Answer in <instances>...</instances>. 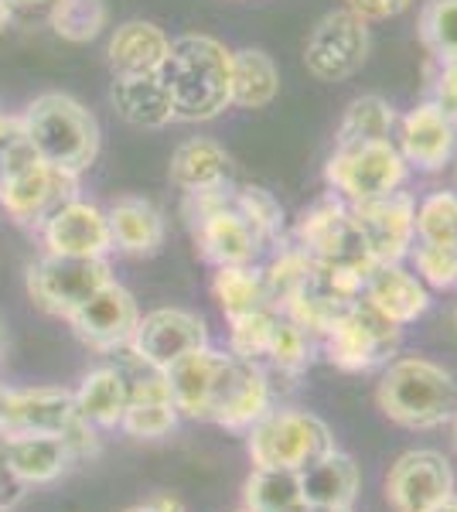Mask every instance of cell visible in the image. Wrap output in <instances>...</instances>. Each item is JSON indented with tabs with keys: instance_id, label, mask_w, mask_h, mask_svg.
<instances>
[{
	"instance_id": "29",
	"label": "cell",
	"mask_w": 457,
	"mask_h": 512,
	"mask_svg": "<svg viewBox=\"0 0 457 512\" xmlns=\"http://www.w3.org/2000/svg\"><path fill=\"white\" fill-rule=\"evenodd\" d=\"M76 396V414L96 431H113L120 427L123 410H127V373L120 366H99L82 376Z\"/></svg>"
},
{
	"instance_id": "19",
	"label": "cell",
	"mask_w": 457,
	"mask_h": 512,
	"mask_svg": "<svg viewBox=\"0 0 457 512\" xmlns=\"http://www.w3.org/2000/svg\"><path fill=\"white\" fill-rule=\"evenodd\" d=\"M396 130H400L396 147H400L406 168L417 171V175H437V171H444L454 161L457 127L430 99H423L406 117H400Z\"/></svg>"
},
{
	"instance_id": "36",
	"label": "cell",
	"mask_w": 457,
	"mask_h": 512,
	"mask_svg": "<svg viewBox=\"0 0 457 512\" xmlns=\"http://www.w3.org/2000/svg\"><path fill=\"white\" fill-rule=\"evenodd\" d=\"M232 205L239 209L253 233L260 236V243L273 250L280 239L287 236V212L277 202V195L263 185H232Z\"/></svg>"
},
{
	"instance_id": "55",
	"label": "cell",
	"mask_w": 457,
	"mask_h": 512,
	"mask_svg": "<svg viewBox=\"0 0 457 512\" xmlns=\"http://www.w3.org/2000/svg\"><path fill=\"white\" fill-rule=\"evenodd\" d=\"M239 512H249V509H239Z\"/></svg>"
},
{
	"instance_id": "15",
	"label": "cell",
	"mask_w": 457,
	"mask_h": 512,
	"mask_svg": "<svg viewBox=\"0 0 457 512\" xmlns=\"http://www.w3.org/2000/svg\"><path fill=\"white\" fill-rule=\"evenodd\" d=\"M65 321H69L79 342L89 345L93 352H123L134 342L140 308L127 287L110 280L86 304H79Z\"/></svg>"
},
{
	"instance_id": "4",
	"label": "cell",
	"mask_w": 457,
	"mask_h": 512,
	"mask_svg": "<svg viewBox=\"0 0 457 512\" xmlns=\"http://www.w3.org/2000/svg\"><path fill=\"white\" fill-rule=\"evenodd\" d=\"M181 216L195 239V250L212 267H253L267 253L253 226L232 205V181L209 192H188L181 202Z\"/></svg>"
},
{
	"instance_id": "51",
	"label": "cell",
	"mask_w": 457,
	"mask_h": 512,
	"mask_svg": "<svg viewBox=\"0 0 457 512\" xmlns=\"http://www.w3.org/2000/svg\"><path fill=\"white\" fill-rule=\"evenodd\" d=\"M7 396H11V390L0 383V424H4V414H7Z\"/></svg>"
},
{
	"instance_id": "25",
	"label": "cell",
	"mask_w": 457,
	"mask_h": 512,
	"mask_svg": "<svg viewBox=\"0 0 457 512\" xmlns=\"http://www.w3.org/2000/svg\"><path fill=\"white\" fill-rule=\"evenodd\" d=\"M106 222H110L113 250L127 256H154L161 253L164 239H168V222L164 212L157 209L151 198L123 195L106 209Z\"/></svg>"
},
{
	"instance_id": "37",
	"label": "cell",
	"mask_w": 457,
	"mask_h": 512,
	"mask_svg": "<svg viewBox=\"0 0 457 512\" xmlns=\"http://www.w3.org/2000/svg\"><path fill=\"white\" fill-rule=\"evenodd\" d=\"M48 24L62 41L86 45V41H96L106 31L110 7H106V0H58L48 11Z\"/></svg>"
},
{
	"instance_id": "18",
	"label": "cell",
	"mask_w": 457,
	"mask_h": 512,
	"mask_svg": "<svg viewBox=\"0 0 457 512\" xmlns=\"http://www.w3.org/2000/svg\"><path fill=\"white\" fill-rule=\"evenodd\" d=\"M45 253L58 256H110L113 236L106 209L86 202V198L72 195L38 226Z\"/></svg>"
},
{
	"instance_id": "13",
	"label": "cell",
	"mask_w": 457,
	"mask_h": 512,
	"mask_svg": "<svg viewBox=\"0 0 457 512\" xmlns=\"http://www.w3.org/2000/svg\"><path fill=\"white\" fill-rule=\"evenodd\" d=\"M120 369L127 373V410H123L120 431L137 437V441H161V437H168L178 427L181 414L171 400L164 369L147 366L134 352L120 362Z\"/></svg>"
},
{
	"instance_id": "28",
	"label": "cell",
	"mask_w": 457,
	"mask_h": 512,
	"mask_svg": "<svg viewBox=\"0 0 457 512\" xmlns=\"http://www.w3.org/2000/svg\"><path fill=\"white\" fill-rule=\"evenodd\" d=\"M301 492L307 506H338L352 509L355 495H359L362 472L352 461V454L331 448L321 458H314L311 465H304L301 472Z\"/></svg>"
},
{
	"instance_id": "26",
	"label": "cell",
	"mask_w": 457,
	"mask_h": 512,
	"mask_svg": "<svg viewBox=\"0 0 457 512\" xmlns=\"http://www.w3.org/2000/svg\"><path fill=\"white\" fill-rule=\"evenodd\" d=\"M168 178L178 192H209L232 181V158L229 151L212 137H191L174 147Z\"/></svg>"
},
{
	"instance_id": "10",
	"label": "cell",
	"mask_w": 457,
	"mask_h": 512,
	"mask_svg": "<svg viewBox=\"0 0 457 512\" xmlns=\"http://www.w3.org/2000/svg\"><path fill=\"white\" fill-rule=\"evenodd\" d=\"M372 52V31L348 7L328 11L304 41V69L318 82H345L359 76Z\"/></svg>"
},
{
	"instance_id": "42",
	"label": "cell",
	"mask_w": 457,
	"mask_h": 512,
	"mask_svg": "<svg viewBox=\"0 0 457 512\" xmlns=\"http://www.w3.org/2000/svg\"><path fill=\"white\" fill-rule=\"evenodd\" d=\"M427 99L457 127V62H434Z\"/></svg>"
},
{
	"instance_id": "31",
	"label": "cell",
	"mask_w": 457,
	"mask_h": 512,
	"mask_svg": "<svg viewBox=\"0 0 457 512\" xmlns=\"http://www.w3.org/2000/svg\"><path fill=\"white\" fill-rule=\"evenodd\" d=\"M314 352H318V338H311L287 315H277L273 332H270L267 355H263L260 366L267 369L270 379L280 376V379H287V386H294L297 379L307 373V366L314 362Z\"/></svg>"
},
{
	"instance_id": "43",
	"label": "cell",
	"mask_w": 457,
	"mask_h": 512,
	"mask_svg": "<svg viewBox=\"0 0 457 512\" xmlns=\"http://www.w3.org/2000/svg\"><path fill=\"white\" fill-rule=\"evenodd\" d=\"M413 0H345V7L362 18L365 24H379V21H393L403 11H410Z\"/></svg>"
},
{
	"instance_id": "54",
	"label": "cell",
	"mask_w": 457,
	"mask_h": 512,
	"mask_svg": "<svg viewBox=\"0 0 457 512\" xmlns=\"http://www.w3.org/2000/svg\"><path fill=\"white\" fill-rule=\"evenodd\" d=\"M454 328H457V304H454Z\"/></svg>"
},
{
	"instance_id": "50",
	"label": "cell",
	"mask_w": 457,
	"mask_h": 512,
	"mask_svg": "<svg viewBox=\"0 0 457 512\" xmlns=\"http://www.w3.org/2000/svg\"><path fill=\"white\" fill-rule=\"evenodd\" d=\"M430 512H457V495H451V499H444L440 506H434Z\"/></svg>"
},
{
	"instance_id": "53",
	"label": "cell",
	"mask_w": 457,
	"mask_h": 512,
	"mask_svg": "<svg viewBox=\"0 0 457 512\" xmlns=\"http://www.w3.org/2000/svg\"><path fill=\"white\" fill-rule=\"evenodd\" d=\"M454 444H457V417H454Z\"/></svg>"
},
{
	"instance_id": "44",
	"label": "cell",
	"mask_w": 457,
	"mask_h": 512,
	"mask_svg": "<svg viewBox=\"0 0 457 512\" xmlns=\"http://www.w3.org/2000/svg\"><path fill=\"white\" fill-rule=\"evenodd\" d=\"M21 492H24V482L4 465V458H0V509L14 506V502L21 499Z\"/></svg>"
},
{
	"instance_id": "8",
	"label": "cell",
	"mask_w": 457,
	"mask_h": 512,
	"mask_svg": "<svg viewBox=\"0 0 457 512\" xmlns=\"http://www.w3.org/2000/svg\"><path fill=\"white\" fill-rule=\"evenodd\" d=\"M400 342H403L400 325L382 318L365 301H355L338 315L331 332L318 342V349L342 373H372V369L386 366L389 359H396Z\"/></svg>"
},
{
	"instance_id": "21",
	"label": "cell",
	"mask_w": 457,
	"mask_h": 512,
	"mask_svg": "<svg viewBox=\"0 0 457 512\" xmlns=\"http://www.w3.org/2000/svg\"><path fill=\"white\" fill-rule=\"evenodd\" d=\"M362 301L393 325H413L430 311V291L406 263H376L365 280Z\"/></svg>"
},
{
	"instance_id": "9",
	"label": "cell",
	"mask_w": 457,
	"mask_h": 512,
	"mask_svg": "<svg viewBox=\"0 0 457 512\" xmlns=\"http://www.w3.org/2000/svg\"><path fill=\"white\" fill-rule=\"evenodd\" d=\"M113 280L106 256H58L45 253L28 267L24 287L38 311L52 318H69L79 304H86L99 287Z\"/></svg>"
},
{
	"instance_id": "47",
	"label": "cell",
	"mask_w": 457,
	"mask_h": 512,
	"mask_svg": "<svg viewBox=\"0 0 457 512\" xmlns=\"http://www.w3.org/2000/svg\"><path fill=\"white\" fill-rule=\"evenodd\" d=\"M18 137H21V123L14 117H4V113H0V154H4Z\"/></svg>"
},
{
	"instance_id": "40",
	"label": "cell",
	"mask_w": 457,
	"mask_h": 512,
	"mask_svg": "<svg viewBox=\"0 0 457 512\" xmlns=\"http://www.w3.org/2000/svg\"><path fill=\"white\" fill-rule=\"evenodd\" d=\"M277 315L280 311L260 308V311H249V315L229 318V352L236 355V359H246V362H256V366H260L263 355H267L270 332H273Z\"/></svg>"
},
{
	"instance_id": "6",
	"label": "cell",
	"mask_w": 457,
	"mask_h": 512,
	"mask_svg": "<svg viewBox=\"0 0 457 512\" xmlns=\"http://www.w3.org/2000/svg\"><path fill=\"white\" fill-rule=\"evenodd\" d=\"M410 175L413 171L406 168L396 140L335 144V151L324 161V185L348 205L400 192V188H406Z\"/></svg>"
},
{
	"instance_id": "48",
	"label": "cell",
	"mask_w": 457,
	"mask_h": 512,
	"mask_svg": "<svg viewBox=\"0 0 457 512\" xmlns=\"http://www.w3.org/2000/svg\"><path fill=\"white\" fill-rule=\"evenodd\" d=\"M14 21V11L7 7V0H0V31H7V24Z\"/></svg>"
},
{
	"instance_id": "39",
	"label": "cell",
	"mask_w": 457,
	"mask_h": 512,
	"mask_svg": "<svg viewBox=\"0 0 457 512\" xmlns=\"http://www.w3.org/2000/svg\"><path fill=\"white\" fill-rule=\"evenodd\" d=\"M406 263L423 280L427 291H457V243H423V239H417Z\"/></svg>"
},
{
	"instance_id": "30",
	"label": "cell",
	"mask_w": 457,
	"mask_h": 512,
	"mask_svg": "<svg viewBox=\"0 0 457 512\" xmlns=\"http://www.w3.org/2000/svg\"><path fill=\"white\" fill-rule=\"evenodd\" d=\"M280 96V69L263 48L232 52V106L239 110H267Z\"/></svg>"
},
{
	"instance_id": "12",
	"label": "cell",
	"mask_w": 457,
	"mask_h": 512,
	"mask_svg": "<svg viewBox=\"0 0 457 512\" xmlns=\"http://www.w3.org/2000/svg\"><path fill=\"white\" fill-rule=\"evenodd\" d=\"M232 369H236V355L219 352L212 345L181 355L174 366L164 369L178 414L191 420H209L212 424V414L219 407L222 393H226Z\"/></svg>"
},
{
	"instance_id": "38",
	"label": "cell",
	"mask_w": 457,
	"mask_h": 512,
	"mask_svg": "<svg viewBox=\"0 0 457 512\" xmlns=\"http://www.w3.org/2000/svg\"><path fill=\"white\" fill-rule=\"evenodd\" d=\"M417 35L434 62H457V0H423Z\"/></svg>"
},
{
	"instance_id": "41",
	"label": "cell",
	"mask_w": 457,
	"mask_h": 512,
	"mask_svg": "<svg viewBox=\"0 0 457 512\" xmlns=\"http://www.w3.org/2000/svg\"><path fill=\"white\" fill-rule=\"evenodd\" d=\"M417 239L423 243H457V192L440 188L417 202Z\"/></svg>"
},
{
	"instance_id": "27",
	"label": "cell",
	"mask_w": 457,
	"mask_h": 512,
	"mask_svg": "<svg viewBox=\"0 0 457 512\" xmlns=\"http://www.w3.org/2000/svg\"><path fill=\"white\" fill-rule=\"evenodd\" d=\"M110 99H113L116 113H120L130 127L161 130L178 120L174 117L171 89L161 72H151V76H116Z\"/></svg>"
},
{
	"instance_id": "7",
	"label": "cell",
	"mask_w": 457,
	"mask_h": 512,
	"mask_svg": "<svg viewBox=\"0 0 457 512\" xmlns=\"http://www.w3.org/2000/svg\"><path fill=\"white\" fill-rule=\"evenodd\" d=\"M246 451L253 468H287V472H301L324 451L338 448L331 427L321 417L307 414L297 407L267 410L253 427L246 431Z\"/></svg>"
},
{
	"instance_id": "11",
	"label": "cell",
	"mask_w": 457,
	"mask_h": 512,
	"mask_svg": "<svg viewBox=\"0 0 457 512\" xmlns=\"http://www.w3.org/2000/svg\"><path fill=\"white\" fill-rule=\"evenodd\" d=\"M355 233L372 263H406L417 243V198L410 192H389L369 202L348 205Z\"/></svg>"
},
{
	"instance_id": "3",
	"label": "cell",
	"mask_w": 457,
	"mask_h": 512,
	"mask_svg": "<svg viewBox=\"0 0 457 512\" xmlns=\"http://www.w3.org/2000/svg\"><path fill=\"white\" fill-rule=\"evenodd\" d=\"M18 123L31 151L65 175H86L99 158V123L79 99L45 93L31 99Z\"/></svg>"
},
{
	"instance_id": "17",
	"label": "cell",
	"mask_w": 457,
	"mask_h": 512,
	"mask_svg": "<svg viewBox=\"0 0 457 512\" xmlns=\"http://www.w3.org/2000/svg\"><path fill=\"white\" fill-rule=\"evenodd\" d=\"M205 345H209V328H205V321L195 311L157 308L151 315H140L130 352L140 362H147V366L168 369L181 355L205 349Z\"/></svg>"
},
{
	"instance_id": "16",
	"label": "cell",
	"mask_w": 457,
	"mask_h": 512,
	"mask_svg": "<svg viewBox=\"0 0 457 512\" xmlns=\"http://www.w3.org/2000/svg\"><path fill=\"white\" fill-rule=\"evenodd\" d=\"M454 468L434 448L406 451L386 475V499L396 512H430L454 495Z\"/></svg>"
},
{
	"instance_id": "22",
	"label": "cell",
	"mask_w": 457,
	"mask_h": 512,
	"mask_svg": "<svg viewBox=\"0 0 457 512\" xmlns=\"http://www.w3.org/2000/svg\"><path fill=\"white\" fill-rule=\"evenodd\" d=\"M171 52V38L161 24L134 18L123 21L120 28L110 35V45H106V62L116 76H151V72H161L164 62H168Z\"/></svg>"
},
{
	"instance_id": "20",
	"label": "cell",
	"mask_w": 457,
	"mask_h": 512,
	"mask_svg": "<svg viewBox=\"0 0 457 512\" xmlns=\"http://www.w3.org/2000/svg\"><path fill=\"white\" fill-rule=\"evenodd\" d=\"M82 424L76 414V396L62 386H35V390H11L0 434H45L69 437Z\"/></svg>"
},
{
	"instance_id": "1",
	"label": "cell",
	"mask_w": 457,
	"mask_h": 512,
	"mask_svg": "<svg viewBox=\"0 0 457 512\" xmlns=\"http://www.w3.org/2000/svg\"><path fill=\"white\" fill-rule=\"evenodd\" d=\"M161 76L181 123H209L232 106V48L212 35L191 31L171 38Z\"/></svg>"
},
{
	"instance_id": "35",
	"label": "cell",
	"mask_w": 457,
	"mask_h": 512,
	"mask_svg": "<svg viewBox=\"0 0 457 512\" xmlns=\"http://www.w3.org/2000/svg\"><path fill=\"white\" fill-rule=\"evenodd\" d=\"M243 502L249 512H297L304 506L301 475L287 468H253L243 485Z\"/></svg>"
},
{
	"instance_id": "34",
	"label": "cell",
	"mask_w": 457,
	"mask_h": 512,
	"mask_svg": "<svg viewBox=\"0 0 457 512\" xmlns=\"http://www.w3.org/2000/svg\"><path fill=\"white\" fill-rule=\"evenodd\" d=\"M212 294H215V301H219L226 321L239 318V315H249V311L270 308L267 287H263V274H260L256 263L253 267H215Z\"/></svg>"
},
{
	"instance_id": "2",
	"label": "cell",
	"mask_w": 457,
	"mask_h": 512,
	"mask_svg": "<svg viewBox=\"0 0 457 512\" xmlns=\"http://www.w3.org/2000/svg\"><path fill=\"white\" fill-rule=\"evenodd\" d=\"M376 403L406 431H437L457 417V376L423 355H396L382 366Z\"/></svg>"
},
{
	"instance_id": "45",
	"label": "cell",
	"mask_w": 457,
	"mask_h": 512,
	"mask_svg": "<svg viewBox=\"0 0 457 512\" xmlns=\"http://www.w3.org/2000/svg\"><path fill=\"white\" fill-rule=\"evenodd\" d=\"M58 4V0H7V7L14 11V18H48V11Z\"/></svg>"
},
{
	"instance_id": "33",
	"label": "cell",
	"mask_w": 457,
	"mask_h": 512,
	"mask_svg": "<svg viewBox=\"0 0 457 512\" xmlns=\"http://www.w3.org/2000/svg\"><path fill=\"white\" fill-rule=\"evenodd\" d=\"M396 106L379 93L355 96L345 106L342 123L335 130V144H359V140H393L396 134Z\"/></svg>"
},
{
	"instance_id": "5",
	"label": "cell",
	"mask_w": 457,
	"mask_h": 512,
	"mask_svg": "<svg viewBox=\"0 0 457 512\" xmlns=\"http://www.w3.org/2000/svg\"><path fill=\"white\" fill-rule=\"evenodd\" d=\"M72 195H79V178L45 164L24 137L0 154V209L18 226L38 229Z\"/></svg>"
},
{
	"instance_id": "56",
	"label": "cell",
	"mask_w": 457,
	"mask_h": 512,
	"mask_svg": "<svg viewBox=\"0 0 457 512\" xmlns=\"http://www.w3.org/2000/svg\"><path fill=\"white\" fill-rule=\"evenodd\" d=\"M0 512H4V509H0Z\"/></svg>"
},
{
	"instance_id": "24",
	"label": "cell",
	"mask_w": 457,
	"mask_h": 512,
	"mask_svg": "<svg viewBox=\"0 0 457 512\" xmlns=\"http://www.w3.org/2000/svg\"><path fill=\"white\" fill-rule=\"evenodd\" d=\"M0 458L24 485L55 482L65 468L76 465L69 441L45 434H0Z\"/></svg>"
},
{
	"instance_id": "23",
	"label": "cell",
	"mask_w": 457,
	"mask_h": 512,
	"mask_svg": "<svg viewBox=\"0 0 457 512\" xmlns=\"http://www.w3.org/2000/svg\"><path fill=\"white\" fill-rule=\"evenodd\" d=\"M270 407H273V383H270L267 369L256 366V362L236 359V369H232L219 407H215L212 424L226 427V431H236V434H246Z\"/></svg>"
},
{
	"instance_id": "52",
	"label": "cell",
	"mask_w": 457,
	"mask_h": 512,
	"mask_svg": "<svg viewBox=\"0 0 457 512\" xmlns=\"http://www.w3.org/2000/svg\"><path fill=\"white\" fill-rule=\"evenodd\" d=\"M0 349H4V328H0Z\"/></svg>"
},
{
	"instance_id": "14",
	"label": "cell",
	"mask_w": 457,
	"mask_h": 512,
	"mask_svg": "<svg viewBox=\"0 0 457 512\" xmlns=\"http://www.w3.org/2000/svg\"><path fill=\"white\" fill-rule=\"evenodd\" d=\"M301 250L311 256L314 263H335V260H369L362 250V239L355 233L352 209L335 192L314 198L311 205L297 216L294 229H290Z\"/></svg>"
},
{
	"instance_id": "32",
	"label": "cell",
	"mask_w": 457,
	"mask_h": 512,
	"mask_svg": "<svg viewBox=\"0 0 457 512\" xmlns=\"http://www.w3.org/2000/svg\"><path fill=\"white\" fill-rule=\"evenodd\" d=\"M260 274H263V287H267V297H270V308L280 311L290 297H297L314 280V260L294 243V239L284 236L270 250V260L260 267Z\"/></svg>"
},
{
	"instance_id": "49",
	"label": "cell",
	"mask_w": 457,
	"mask_h": 512,
	"mask_svg": "<svg viewBox=\"0 0 457 512\" xmlns=\"http://www.w3.org/2000/svg\"><path fill=\"white\" fill-rule=\"evenodd\" d=\"M297 512H352V509H338V506H307V502H304V506L297 509Z\"/></svg>"
},
{
	"instance_id": "46",
	"label": "cell",
	"mask_w": 457,
	"mask_h": 512,
	"mask_svg": "<svg viewBox=\"0 0 457 512\" xmlns=\"http://www.w3.org/2000/svg\"><path fill=\"white\" fill-rule=\"evenodd\" d=\"M123 512H185V506H181V499L178 495H154V499H147V502H140V506L134 509H123Z\"/></svg>"
}]
</instances>
